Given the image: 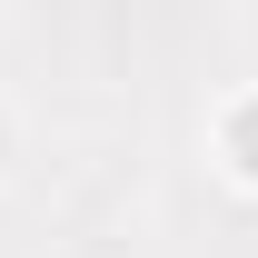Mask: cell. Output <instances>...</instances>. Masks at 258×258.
Masks as SVG:
<instances>
[{"mask_svg":"<svg viewBox=\"0 0 258 258\" xmlns=\"http://www.w3.org/2000/svg\"><path fill=\"white\" fill-rule=\"evenodd\" d=\"M228 159L258 179V99H238V119H228Z\"/></svg>","mask_w":258,"mask_h":258,"instance_id":"obj_1","label":"cell"}]
</instances>
